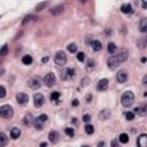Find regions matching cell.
<instances>
[{
  "label": "cell",
  "mask_w": 147,
  "mask_h": 147,
  "mask_svg": "<svg viewBox=\"0 0 147 147\" xmlns=\"http://www.w3.org/2000/svg\"><path fill=\"white\" fill-rule=\"evenodd\" d=\"M133 102H134V94H133L131 91L125 92V93L121 96V104H122L124 107H126V108L131 107V106L133 105Z\"/></svg>",
  "instance_id": "1"
},
{
  "label": "cell",
  "mask_w": 147,
  "mask_h": 147,
  "mask_svg": "<svg viewBox=\"0 0 147 147\" xmlns=\"http://www.w3.org/2000/svg\"><path fill=\"white\" fill-rule=\"evenodd\" d=\"M13 114H14V109L11 105H4L0 107V115L5 118H11L13 117Z\"/></svg>",
  "instance_id": "2"
},
{
  "label": "cell",
  "mask_w": 147,
  "mask_h": 147,
  "mask_svg": "<svg viewBox=\"0 0 147 147\" xmlns=\"http://www.w3.org/2000/svg\"><path fill=\"white\" fill-rule=\"evenodd\" d=\"M54 62L58 66H65L67 63V54L63 51H59L54 55Z\"/></svg>",
  "instance_id": "3"
},
{
  "label": "cell",
  "mask_w": 147,
  "mask_h": 147,
  "mask_svg": "<svg viewBox=\"0 0 147 147\" xmlns=\"http://www.w3.org/2000/svg\"><path fill=\"white\" fill-rule=\"evenodd\" d=\"M48 120V117H47V115L46 114H41V115H39L36 120H35V122H33V124H35V128L37 129V130H41L43 129V126H44V124H45V122Z\"/></svg>",
  "instance_id": "4"
},
{
  "label": "cell",
  "mask_w": 147,
  "mask_h": 147,
  "mask_svg": "<svg viewBox=\"0 0 147 147\" xmlns=\"http://www.w3.org/2000/svg\"><path fill=\"white\" fill-rule=\"evenodd\" d=\"M55 82H57V78H55V75L53 73H48L44 77V83L47 87H52L55 84Z\"/></svg>",
  "instance_id": "5"
},
{
  "label": "cell",
  "mask_w": 147,
  "mask_h": 147,
  "mask_svg": "<svg viewBox=\"0 0 147 147\" xmlns=\"http://www.w3.org/2000/svg\"><path fill=\"white\" fill-rule=\"evenodd\" d=\"M75 76V70L71 68H65L61 71V79L62 80H69L71 78H74Z\"/></svg>",
  "instance_id": "6"
},
{
  "label": "cell",
  "mask_w": 147,
  "mask_h": 147,
  "mask_svg": "<svg viewBox=\"0 0 147 147\" xmlns=\"http://www.w3.org/2000/svg\"><path fill=\"white\" fill-rule=\"evenodd\" d=\"M115 57H116L117 61L120 63H122V62H124L129 58V51L125 50V48H122V50H120V52L117 53V55H115Z\"/></svg>",
  "instance_id": "7"
},
{
  "label": "cell",
  "mask_w": 147,
  "mask_h": 147,
  "mask_svg": "<svg viewBox=\"0 0 147 147\" xmlns=\"http://www.w3.org/2000/svg\"><path fill=\"white\" fill-rule=\"evenodd\" d=\"M108 85H109V80L107 78H102V79H100L99 82H98L96 90L100 91V92H104V91H106L108 88Z\"/></svg>",
  "instance_id": "8"
},
{
  "label": "cell",
  "mask_w": 147,
  "mask_h": 147,
  "mask_svg": "<svg viewBox=\"0 0 147 147\" xmlns=\"http://www.w3.org/2000/svg\"><path fill=\"white\" fill-rule=\"evenodd\" d=\"M33 102H35V106H36L37 108L41 107V106L44 105V102H45V98H44V95L40 94V93L35 94V95H33Z\"/></svg>",
  "instance_id": "9"
},
{
  "label": "cell",
  "mask_w": 147,
  "mask_h": 147,
  "mask_svg": "<svg viewBox=\"0 0 147 147\" xmlns=\"http://www.w3.org/2000/svg\"><path fill=\"white\" fill-rule=\"evenodd\" d=\"M28 85H29V87H30V88H32V90H37V88H39V87L41 86L40 78H38V77H33V78H31V79L28 82Z\"/></svg>",
  "instance_id": "10"
},
{
  "label": "cell",
  "mask_w": 147,
  "mask_h": 147,
  "mask_svg": "<svg viewBox=\"0 0 147 147\" xmlns=\"http://www.w3.org/2000/svg\"><path fill=\"white\" fill-rule=\"evenodd\" d=\"M120 65V62L117 61V59H116V57L115 55H112V57H109L108 58V60H107V66H108V68L109 69H112V70H114V69H116L117 68V66Z\"/></svg>",
  "instance_id": "11"
},
{
  "label": "cell",
  "mask_w": 147,
  "mask_h": 147,
  "mask_svg": "<svg viewBox=\"0 0 147 147\" xmlns=\"http://www.w3.org/2000/svg\"><path fill=\"white\" fill-rule=\"evenodd\" d=\"M116 80L120 83V84H123L128 80V73L125 70H120L117 74H116Z\"/></svg>",
  "instance_id": "12"
},
{
  "label": "cell",
  "mask_w": 147,
  "mask_h": 147,
  "mask_svg": "<svg viewBox=\"0 0 147 147\" xmlns=\"http://www.w3.org/2000/svg\"><path fill=\"white\" fill-rule=\"evenodd\" d=\"M16 101L19 105H25L29 101V95L25 93H17L16 94Z\"/></svg>",
  "instance_id": "13"
},
{
  "label": "cell",
  "mask_w": 147,
  "mask_h": 147,
  "mask_svg": "<svg viewBox=\"0 0 147 147\" xmlns=\"http://www.w3.org/2000/svg\"><path fill=\"white\" fill-rule=\"evenodd\" d=\"M137 145L140 147H147V134H140L137 139Z\"/></svg>",
  "instance_id": "14"
},
{
  "label": "cell",
  "mask_w": 147,
  "mask_h": 147,
  "mask_svg": "<svg viewBox=\"0 0 147 147\" xmlns=\"http://www.w3.org/2000/svg\"><path fill=\"white\" fill-rule=\"evenodd\" d=\"M110 116H112V112H110L109 109H102V110L99 113V118L102 120V121H107Z\"/></svg>",
  "instance_id": "15"
},
{
  "label": "cell",
  "mask_w": 147,
  "mask_h": 147,
  "mask_svg": "<svg viewBox=\"0 0 147 147\" xmlns=\"http://www.w3.org/2000/svg\"><path fill=\"white\" fill-rule=\"evenodd\" d=\"M134 112H136V113H138V114H139V115H141V116L147 115V104H144V105H141V106H139V107L134 108Z\"/></svg>",
  "instance_id": "16"
},
{
  "label": "cell",
  "mask_w": 147,
  "mask_h": 147,
  "mask_svg": "<svg viewBox=\"0 0 147 147\" xmlns=\"http://www.w3.org/2000/svg\"><path fill=\"white\" fill-rule=\"evenodd\" d=\"M48 139H50L51 142L53 144H57L59 141V133L57 131H51L50 134H48Z\"/></svg>",
  "instance_id": "17"
},
{
  "label": "cell",
  "mask_w": 147,
  "mask_h": 147,
  "mask_svg": "<svg viewBox=\"0 0 147 147\" xmlns=\"http://www.w3.org/2000/svg\"><path fill=\"white\" fill-rule=\"evenodd\" d=\"M91 46H92V50L95 51V52L101 51V48H102V44H101L99 40H93V41L91 43Z\"/></svg>",
  "instance_id": "18"
},
{
  "label": "cell",
  "mask_w": 147,
  "mask_h": 147,
  "mask_svg": "<svg viewBox=\"0 0 147 147\" xmlns=\"http://www.w3.org/2000/svg\"><path fill=\"white\" fill-rule=\"evenodd\" d=\"M121 12L124 14H131L132 13V6L130 4H123L121 6Z\"/></svg>",
  "instance_id": "19"
},
{
  "label": "cell",
  "mask_w": 147,
  "mask_h": 147,
  "mask_svg": "<svg viewBox=\"0 0 147 147\" xmlns=\"http://www.w3.org/2000/svg\"><path fill=\"white\" fill-rule=\"evenodd\" d=\"M139 30L140 32H147V19H141L139 22Z\"/></svg>",
  "instance_id": "20"
},
{
  "label": "cell",
  "mask_w": 147,
  "mask_h": 147,
  "mask_svg": "<svg viewBox=\"0 0 147 147\" xmlns=\"http://www.w3.org/2000/svg\"><path fill=\"white\" fill-rule=\"evenodd\" d=\"M35 122V120H33V117H32V115L31 114H27L24 117H23V123H24V125H31L32 123Z\"/></svg>",
  "instance_id": "21"
},
{
  "label": "cell",
  "mask_w": 147,
  "mask_h": 147,
  "mask_svg": "<svg viewBox=\"0 0 147 147\" xmlns=\"http://www.w3.org/2000/svg\"><path fill=\"white\" fill-rule=\"evenodd\" d=\"M20 136H21V130H20V129L13 128V129L11 130V138H12V139H17Z\"/></svg>",
  "instance_id": "22"
},
{
  "label": "cell",
  "mask_w": 147,
  "mask_h": 147,
  "mask_svg": "<svg viewBox=\"0 0 147 147\" xmlns=\"http://www.w3.org/2000/svg\"><path fill=\"white\" fill-rule=\"evenodd\" d=\"M7 141H8V139H7L6 134H5L4 132H1V133H0V146L4 147V146L7 144Z\"/></svg>",
  "instance_id": "23"
},
{
  "label": "cell",
  "mask_w": 147,
  "mask_h": 147,
  "mask_svg": "<svg viewBox=\"0 0 147 147\" xmlns=\"http://www.w3.org/2000/svg\"><path fill=\"white\" fill-rule=\"evenodd\" d=\"M22 63H23V65H27V66L31 65V63H32V58H31V55H24V57L22 58Z\"/></svg>",
  "instance_id": "24"
},
{
  "label": "cell",
  "mask_w": 147,
  "mask_h": 147,
  "mask_svg": "<svg viewBox=\"0 0 147 147\" xmlns=\"http://www.w3.org/2000/svg\"><path fill=\"white\" fill-rule=\"evenodd\" d=\"M94 68H95V61H94V60H92V59H90V60L87 61L86 69H87L88 71H91V70H93Z\"/></svg>",
  "instance_id": "25"
},
{
  "label": "cell",
  "mask_w": 147,
  "mask_h": 147,
  "mask_svg": "<svg viewBox=\"0 0 147 147\" xmlns=\"http://www.w3.org/2000/svg\"><path fill=\"white\" fill-rule=\"evenodd\" d=\"M107 51H108L109 54L115 53V51H116V45H115L114 43H109V44H108V47H107Z\"/></svg>",
  "instance_id": "26"
},
{
  "label": "cell",
  "mask_w": 147,
  "mask_h": 147,
  "mask_svg": "<svg viewBox=\"0 0 147 147\" xmlns=\"http://www.w3.org/2000/svg\"><path fill=\"white\" fill-rule=\"evenodd\" d=\"M47 6H48V1L40 3V4H38V5L36 6V11H37V12H40V11H43L44 8H46Z\"/></svg>",
  "instance_id": "27"
},
{
  "label": "cell",
  "mask_w": 147,
  "mask_h": 147,
  "mask_svg": "<svg viewBox=\"0 0 147 147\" xmlns=\"http://www.w3.org/2000/svg\"><path fill=\"white\" fill-rule=\"evenodd\" d=\"M118 140H120V142H122V144H126V142L129 141V136H128L126 133H122V134H120Z\"/></svg>",
  "instance_id": "28"
},
{
  "label": "cell",
  "mask_w": 147,
  "mask_h": 147,
  "mask_svg": "<svg viewBox=\"0 0 147 147\" xmlns=\"http://www.w3.org/2000/svg\"><path fill=\"white\" fill-rule=\"evenodd\" d=\"M62 12H63V6H58V7L53 8V9H51V13L54 14V15H58V14H60Z\"/></svg>",
  "instance_id": "29"
},
{
  "label": "cell",
  "mask_w": 147,
  "mask_h": 147,
  "mask_svg": "<svg viewBox=\"0 0 147 147\" xmlns=\"http://www.w3.org/2000/svg\"><path fill=\"white\" fill-rule=\"evenodd\" d=\"M85 132L87 134H93L94 133V126L91 125V124H86L85 125Z\"/></svg>",
  "instance_id": "30"
},
{
  "label": "cell",
  "mask_w": 147,
  "mask_h": 147,
  "mask_svg": "<svg viewBox=\"0 0 147 147\" xmlns=\"http://www.w3.org/2000/svg\"><path fill=\"white\" fill-rule=\"evenodd\" d=\"M59 99H60V92H52L51 100L55 102V101H59Z\"/></svg>",
  "instance_id": "31"
},
{
  "label": "cell",
  "mask_w": 147,
  "mask_h": 147,
  "mask_svg": "<svg viewBox=\"0 0 147 147\" xmlns=\"http://www.w3.org/2000/svg\"><path fill=\"white\" fill-rule=\"evenodd\" d=\"M7 53H8V46H7V44H5V45L1 47V51H0V55H1V57H6Z\"/></svg>",
  "instance_id": "32"
},
{
  "label": "cell",
  "mask_w": 147,
  "mask_h": 147,
  "mask_svg": "<svg viewBox=\"0 0 147 147\" xmlns=\"http://www.w3.org/2000/svg\"><path fill=\"white\" fill-rule=\"evenodd\" d=\"M68 51H69L70 53H76V52H77V46H76V44H69V45H68Z\"/></svg>",
  "instance_id": "33"
},
{
  "label": "cell",
  "mask_w": 147,
  "mask_h": 147,
  "mask_svg": "<svg viewBox=\"0 0 147 147\" xmlns=\"http://www.w3.org/2000/svg\"><path fill=\"white\" fill-rule=\"evenodd\" d=\"M65 132H66V134H67L68 137H74V134H75V131H74L73 128H67V129L65 130Z\"/></svg>",
  "instance_id": "34"
},
{
  "label": "cell",
  "mask_w": 147,
  "mask_h": 147,
  "mask_svg": "<svg viewBox=\"0 0 147 147\" xmlns=\"http://www.w3.org/2000/svg\"><path fill=\"white\" fill-rule=\"evenodd\" d=\"M5 95H6V88L4 85H1L0 86V99H4Z\"/></svg>",
  "instance_id": "35"
},
{
  "label": "cell",
  "mask_w": 147,
  "mask_h": 147,
  "mask_svg": "<svg viewBox=\"0 0 147 147\" xmlns=\"http://www.w3.org/2000/svg\"><path fill=\"white\" fill-rule=\"evenodd\" d=\"M77 60L79 62H84V60H85V53H83V52L77 53Z\"/></svg>",
  "instance_id": "36"
},
{
  "label": "cell",
  "mask_w": 147,
  "mask_h": 147,
  "mask_svg": "<svg viewBox=\"0 0 147 147\" xmlns=\"http://www.w3.org/2000/svg\"><path fill=\"white\" fill-rule=\"evenodd\" d=\"M125 117H126L128 121H132V120L134 118V114H133L132 112H128V113L125 114Z\"/></svg>",
  "instance_id": "37"
},
{
  "label": "cell",
  "mask_w": 147,
  "mask_h": 147,
  "mask_svg": "<svg viewBox=\"0 0 147 147\" xmlns=\"http://www.w3.org/2000/svg\"><path fill=\"white\" fill-rule=\"evenodd\" d=\"M32 17H33V15H28V16H25V17H24V20L22 21V24H23V25H24V24H27V22H29Z\"/></svg>",
  "instance_id": "38"
},
{
  "label": "cell",
  "mask_w": 147,
  "mask_h": 147,
  "mask_svg": "<svg viewBox=\"0 0 147 147\" xmlns=\"http://www.w3.org/2000/svg\"><path fill=\"white\" fill-rule=\"evenodd\" d=\"M90 120H91V116H90L88 114H85V115L83 116V121H84V122H90Z\"/></svg>",
  "instance_id": "39"
},
{
  "label": "cell",
  "mask_w": 147,
  "mask_h": 147,
  "mask_svg": "<svg viewBox=\"0 0 147 147\" xmlns=\"http://www.w3.org/2000/svg\"><path fill=\"white\" fill-rule=\"evenodd\" d=\"M142 85H144L145 87H147V75L144 76V78H142Z\"/></svg>",
  "instance_id": "40"
},
{
  "label": "cell",
  "mask_w": 147,
  "mask_h": 147,
  "mask_svg": "<svg viewBox=\"0 0 147 147\" xmlns=\"http://www.w3.org/2000/svg\"><path fill=\"white\" fill-rule=\"evenodd\" d=\"M78 104H79V102H78V100H77V99H75V100L73 101V104H71V105H73L74 107H77V106H78Z\"/></svg>",
  "instance_id": "41"
},
{
  "label": "cell",
  "mask_w": 147,
  "mask_h": 147,
  "mask_svg": "<svg viewBox=\"0 0 147 147\" xmlns=\"http://www.w3.org/2000/svg\"><path fill=\"white\" fill-rule=\"evenodd\" d=\"M48 61V57H46V58H43V62H47Z\"/></svg>",
  "instance_id": "42"
},
{
  "label": "cell",
  "mask_w": 147,
  "mask_h": 147,
  "mask_svg": "<svg viewBox=\"0 0 147 147\" xmlns=\"http://www.w3.org/2000/svg\"><path fill=\"white\" fill-rule=\"evenodd\" d=\"M40 146H46V147H47V142H41Z\"/></svg>",
  "instance_id": "43"
},
{
  "label": "cell",
  "mask_w": 147,
  "mask_h": 147,
  "mask_svg": "<svg viewBox=\"0 0 147 147\" xmlns=\"http://www.w3.org/2000/svg\"><path fill=\"white\" fill-rule=\"evenodd\" d=\"M112 145H113V146H116V145H117V142H115V141H113V142H112Z\"/></svg>",
  "instance_id": "44"
},
{
  "label": "cell",
  "mask_w": 147,
  "mask_h": 147,
  "mask_svg": "<svg viewBox=\"0 0 147 147\" xmlns=\"http://www.w3.org/2000/svg\"><path fill=\"white\" fill-rule=\"evenodd\" d=\"M79 1H80V3H85V1H86V0H79Z\"/></svg>",
  "instance_id": "45"
},
{
  "label": "cell",
  "mask_w": 147,
  "mask_h": 147,
  "mask_svg": "<svg viewBox=\"0 0 147 147\" xmlns=\"http://www.w3.org/2000/svg\"><path fill=\"white\" fill-rule=\"evenodd\" d=\"M146 43H147V37H146Z\"/></svg>",
  "instance_id": "46"
}]
</instances>
